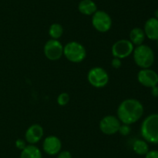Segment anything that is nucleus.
Returning a JSON list of instances; mask_svg holds the SVG:
<instances>
[{"label": "nucleus", "instance_id": "4", "mask_svg": "<svg viewBox=\"0 0 158 158\" xmlns=\"http://www.w3.org/2000/svg\"><path fill=\"white\" fill-rule=\"evenodd\" d=\"M63 55L73 63H80L85 59L86 51L84 46L77 41H71L63 46Z\"/></svg>", "mask_w": 158, "mask_h": 158}, {"label": "nucleus", "instance_id": "6", "mask_svg": "<svg viewBox=\"0 0 158 158\" xmlns=\"http://www.w3.org/2000/svg\"><path fill=\"white\" fill-rule=\"evenodd\" d=\"M92 24L98 32L106 33L112 26V20L107 12L103 10H97L93 15Z\"/></svg>", "mask_w": 158, "mask_h": 158}, {"label": "nucleus", "instance_id": "21", "mask_svg": "<svg viewBox=\"0 0 158 158\" xmlns=\"http://www.w3.org/2000/svg\"><path fill=\"white\" fill-rule=\"evenodd\" d=\"M111 65L114 68H120L122 65V61H121V59H119L117 58V57H114V59L112 60L111 61Z\"/></svg>", "mask_w": 158, "mask_h": 158}, {"label": "nucleus", "instance_id": "26", "mask_svg": "<svg viewBox=\"0 0 158 158\" xmlns=\"http://www.w3.org/2000/svg\"><path fill=\"white\" fill-rule=\"evenodd\" d=\"M155 18L157 19V20H158V9H157V10H156V12H155Z\"/></svg>", "mask_w": 158, "mask_h": 158}, {"label": "nucleus", "instance_id": "2", "mask_svg": "<svg viewBox=\"0 0 158 158\" xmlns=\"http://www.w3.org/2000/svg\"><path fill=\"white\" fill-rule=\"evenodd\" d=\"M140 133L145 141L153 144H158V114L147 116L140 126Z\"/></svg>", "mask_w": 158, "mask_h": 158}, {"label": "nucleus", "instance_id": "13", "mask_svg": "<svg viewBox=\"0 0 158 158\" xmlns=\"http://www.w3.org/2000/svg\"><path fill=\"white\" fill-rule=\"evenodd\" d=\"M145 36L151 40H158V20L155 17L147 20L144 25Z\"/></svg>", "mask_w": 158, "mask_h": 158}, {"label": "nucleus", "instance_id": "11", "mask_svg": "<svg viewBox=\"0 0 158 158\" xmlns=\"http://www.w3.org/2000/svg\"><path fill=\"white\" fill-rule=\"evenodd\" d=\"M62 148L61 140L56 136H49L43 143V149L44 152L50 156L58 154Z\"/></svg>", "mask_w": 158, "mask_h": 158}, {"label": "nucleus", "instance_id": "5", "mask_svg": "<svg viewBox=\"0 0 158 158\" xmlns=\"http://www.w3.org/2000/svg\"><path fill=\"white\" fill-rule=\"evenodd\" d=\"M87 79L93 87L101 88L106 86L109 82V75L103 68L100 67H94L88 72Z\"/></svg>", "mask_w": 158, "mask_h": 158}, {"label": "nucleus", "instance_id": "12", "mask_svg": "<svg viewBox=\"0 0 158 158\" xmlns=\"http://www.w3.org/2000/svg\"><path fill=\"white\" fill-rule=\"evenodd\" d=\"M43 128L39 124H32L27 129L25 134V139L29 144L35 145L40 142L43 136Z\"/></svg>", "mask_w": 158, "mask_h": 158}, {"label": "nucleus", "instance_id": "25", "mask_svg": "<svg viewBox=\"0 0 158 158\" xmlns=\"http://www.w3.org/2000/svg\"><path fill=\"white\" fill-rule=\"evenodd\" d=\"M152 94L154 96V97H158V87L157 85L155 87H153L152 88Z\"/></svg>", "mask_w": 158, "mask_h": 158}, {"label": "nucleus", "instance_id": "15", "mask_svg": "<svg viewBox=\"0 0 158 158\" xmlns=\"http://www.w3.org/2000/svg\"><path fill=\"white\" fill-rule=\"evenodd\" d=\"M20 158H43V156L39 147L32 144H29L22 150Z\"/></svg>", "mask_w": 158, "mask_h": 158}, {"label": "nucleus", "instance_id": "18", "mask_svg": "<svg viewBox=\"0 0 158 158\" xmlns=\"http://www.w3.org/2000/svg\"><path fill=\"white\" fill-rule=\"evenodd\" d=\"M63 33V28L59 23H52L49 29V34L53 40H58Z\"/></svg>", "mask_w": 158, "mask_h": 158}, {"label": "nucleus", "instance_id": "8", "mask_svg": "<svg viewBox=\"0 0 158 158\" xmlns=\"http://www.w3.org/2000/svg\"><path fill=\"white\" fill-rule=\"evenodd\" d=\"M43 50L46 58L50 60H58L63 55V46L58 40H48Z\"/></svg>", "mask_w": 158, "mask_h": 158}, {"label": "nucleus", "instance_id": "3", "mask_svg": "<svg viewBox=\"0 0 158 158\" xmlns=\"http://www.w3.org/2000/svg\"><path fill=\"white\" fill-rule=\"evenodd\" d=\"M134 60L136 64L141 69L150 68L154 62V53L148 45L137 46L134 50Z\"/></svg>", "mask_w": 158, "mask_h": 158}, {"label": "nucleus", "instance_id": "9", "mask_svg": "<svg viewBox=\"0 0 158 158\" xmlns=\"http://www.w3.org/2000/svg\"><path fill=\"white\" fill-rule=\"evenodd\" d=\"M121 125V122L116 116L109 115L100 120V129L106 135H114L118 133L119 129Z\"/></svg>", "mask_w": 158, "mask_h": 158}, {"label": "nucleus", "instance_id": "16", "mask_svg": "<svg viewBox=\"0 0 158 158\" xmlns=\"http://www.w3.org/2000/svg\"><path fill=\"white\" fill-rule=\"evenodd\" d=\"M145 37L146 36H145L143 29L139 27L134 28L130 33V41L136 46L143 44Z\"/></svg>", "mask_w": 158, "mask_h": 158}, {"label": "nucleus", "instance_id": "20", "mask_svg": "<svg viewBox=\"0 0 158 158\" xmlns=\"http://www.w3.org/2000/svg\"><path fill=\"white\" fill-rule=\"evenodd\" d=\"M131 131V129L130 127V125H127V124H121L120 129H119V133L123 136H127L129 134Z\"/></svg>", "mask_w": 158, "mask_h": 158}, {"label": "nucleus", "instance_id": "14", "mask_svg": "<svg viewBox=\"0 0 158 158\" xmlns=\"http://www.w3.org/2000/svg\"><path fill=\"white\" fill-rule=\"evenodd\" d=\"M78 9L83 15H90L97 12V7L96 3L92 0H82L78 5Z\"/></svg>", "mask_w": 158, "mask_h": 158}, {"label": "nucleus", "instance_id": "10", "mask_svg": "<svg viewBox=\"0 0 158 158\" xmlns=\"http://www.w3.org/2000/svg\"><path fill=\"white\" fill-rule=\"evenodd\" d=\"M137 80L143 86L152 88L158 85V74L154 70L143 68L137 74Z\"/></svg>", "mask_w": 158, "mask_h": 158}, {"label": "nucleus", "instance_id": "17", "mask_svg": "<svg viewBox=\"0 0 158 158\" xmlns=\"http://www.w3.org/2000/svg\"><path fill=\"white\" fill-rule=\"evenodd\" d=\"M133 150L137 154L143 156L149 151V146L144 139H137L133 144Z\"/></svg>", "mask_w": 158, "mask_h": 158}, {"label": "nucleus", "instance_id": "1", "mask_svg": "<svg viewBox=\"0 0 158 158\" xmlns=\"http://www.w3.org/2000/svg\"><path fill=\"white\" fill-rule=\"evenodd\" d=\"M143 114V106L134 99L123 100L117 108V118L123 124L131 125L137 122Z\"/></svg>", "mask_w": 158, "mask_h": 158}, {"label": "nucleus", "instance_id": "7", "mask_svg": "<svg viewBox=\"0 0 158 158\" xmlns=\"http://www.w3.org/2000/svg\"><path fill=\"white\" fill-rule=\"evenodd\" d=\"M134 50V45L129 40L123 39L115 42L112 46V54L114 57L123 59L129 57Z\"/></svg>", "mask_w": 158, "mask_h": 158}, {"label": "nucleus", "instance_id": "22", "mask_svg": "<svg viewBox=\"0 0 158 158\" xmlns=\"http://www.w3.org/2000/svg\"><path fill=\"white\" fill-rule=\"evenodd\" d=\"M26 146L27 145H26V141L23 140V139H18L16 141H15V147H16L19 150H23Z\"/></svg>", "mask_w": 158, "mask_h": 158}, {"label": "nucleus", "instance_id": "23", "mask_svg": "<svg viewBox=\"0 0 158 158\" xmlns=\"http://www.w3.org/2000/svg\"><path fill=\"white\" fill-rule=\"evenodd\" d=\"M57 158H73V157L70 152L67 151V150H64V151L60 152V153H58V156H57Z\"/></svg>", "mask_w": 158, "mask_h": 158}, {"label": "nucleus", "instance_id": "19", "mask_svg": "<svg viewBox=\"0 0 158 158\" xmlns=\"http://www.w3.org/2000/svg\"><path fill=\"white\" fill-rule=\"evenodd\" d=\"M69 101V95L66 92H63L60 94L57 97V103L60 106H64L68 104Z\"/></svg>", "mask_w": 158, "mask_h": 158}, {"label": "nucleus", "instance_id": "24", "mask_svg": "<svg viewBox=\"0 0 158 158\" xmlns=\"http://www.w3.org/2000/svg\"><path fill=\"white\" fill-rule=\"evenodd\" d=\"M145 158H158V150H149L145 155Z\"/></svg>", "mask_w": 158, "mask_h": 158}]
</instances>
